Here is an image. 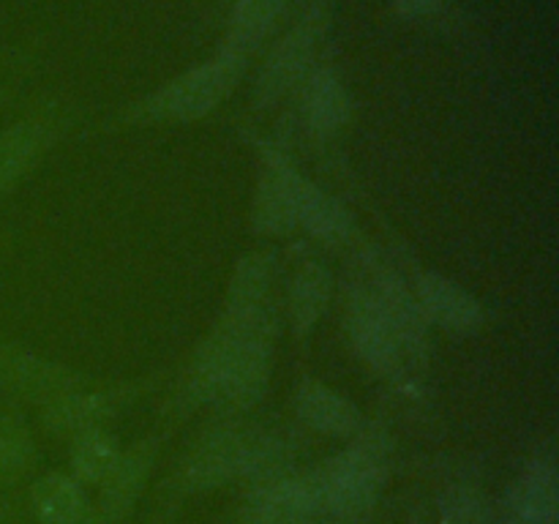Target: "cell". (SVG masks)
<instances>
[{
  "instance_id": "obj_1",
  "label": "cell",
  "mask_w": 559,
  "mask_h": 524,
  "mask_svg": "<svg viewBox=\"0 0 559 524\" xmlns=\"http://www.w3.org/2000/svg\"><path fill=\"white\" fill-rule=\"evenodd\" d=\"M388 475L385 442L366 437L311 478L320 516L338 524H360L369 516Z\"/></svg>"
},
{
  "instance_id": "obj_2",
  "label": "cell",
  "mask_w": 559,
  "mask_h": 524,
  "mask_svg": "<svg viewBox=\"0 0 559 524\" xmlns=\"http://www.w3.org/2000/svg\"><path fill=\"white\" fill-rule=\"evenodd\" d=\"M246 69V55L224 44L207 63L186 71L142 104V115L153 120H194L211 112Z\"/></svg>"
},
{
  "instance_id": "obj_3",
  "label": "cell",
  "mask_w": 559,
  "mask_h": 524,
  "mask_svg": "<svg viewBox=\"0 0 559 524\" xmlns=\"http://www.w3.org/2000/svg\"><path fill=\"white\" fill-rule=\"evenodd\" d=\"M333 0H311L304 9L300 20L295 22L293 31L278 41L271 58L265 60L260 82H257V102L273 104L304 76L306 66L314 58L317 41H320L322 31L331 16Z\"/></svg>"
},
{
  "instance_id": "obj_4",
  "label": "cell",
  "mask_w": 559,
  "mask_h": 524,
  "mask_svg": "<svg viewBox=\"0 0 559 524\" xmlns=\"http://www.w3.org/2000/svg\"><path fill=\"white\" fill-rule=\"evenodd\" d=\"M508 524H559V478L551 458L527 464L508 497Z\"/></svg>"
},
{
  "instance_id": "obj_5",
  "label": "cell",
  "mask_w": 559,
  "mask_h": 524,
  "mask_svg": "<svg viewBox=\"0 0 559 524\" xmlns=\"http://www.w3.org/2000/svg\"><path fill=\"white\" fill-rule=\"evenodd\" d=\"M298 178L284 158H267L254 196V227L260 233H287L298 224Z\"/></svg>"
},
{
  "instance_id": "obj_6",
  "label": "cell",
  "mask_w": 559,
  "mask_h": 524,
  "mask_svg": "<svg viewBox=\"0 0 559 524\" xmlns=\"http://www.w3.org/2000/svg\"><path fill=\"white\" fill-rule=\"evenodd\" d=\"M311 478H273L251 497L246 524H311L317 516Z\"/></svg>"
},
{
  "instance_id": "obj_7",
  "label": "cell",
  "mask_w": 559,
  "mask_h": 524,
  "mask_svg": "<svg viewBox=\"0 0 559 524\" xmlns=\"http://www.w3.org/2000/svg\"><path fill=\"white\" fill-rule=\"evenodd\" d=\"M418 309L424 320H435L445 331H473L480 325V306L467 289L437 273L418 278Z\"/></svg>"
},
{
  "instance_id": "obj_8",
  "label": "cell",
  "mask_w": 559,
  "mask_h": 524,
  "mask_svg": "<svg viewBox=\"0 0 559 524\" xmlns=\"http://www.w3.org/2000/svg\"><path fill=\"white\" fill-rule=\"evenodd\" d=\"M153 451L147 445L134 448L129 453H120L112 473L102 480V508L96 513V524H118L131 511L134 500L140 497L142 480L151 469Z\"/></svg>"
},
{
  "instance_id": "obj_9",
  "label": "cell",
  "mask_w": 559,
  "mask_h": 524,
  "mask_svg": "<svg viewBox=\"0 0 559 524\" xmlns=\"http://www.w3.org/2000/svg\"><path fill=\"white\" fill-rule=\"evenodd\" d=\"M0 382L27 393V396H47L49 393L52 402L71 393V377L63 369L11 347H0Z\"/></svg>"
},
{
  "instance_id": "obj_10",
  "label": "cell",
  "mask_w": 559,
  "mask_h": 524,
  "mask_svg": "<svg viewBox=\"0 0 559 524\" xmlns=\"http://www.w3.org/2000/svg\"><path fill=\"white\" fill-rule=\"evenodd\" d=\"M33 508L38 524H96V511L74 478L44 475L33 489Z\"/></svg>"
},
{
  "instance_id": "obj_11",
  "label": "cell",
  "mask_w": 559,
  "mask_h": 524,
  "mask_svg": "<svg viewBox=\"0 0 559 524\" xmlns=\"http://www.w3.org/2000/svg\"><path fill=\"white\" fill-rule=\"evenodd\" d=\"M298 413L311 429L325 431V434L347 437L358 429V409L344 396L333 393L331 388L320 382H304L298 391Z\"/></svg>"
},
{
  "instance_id": "obj_12",
  "label": "cell",
  "mask_w": 559,
  "mask_h": 524,
  "mask_svg": "<svg viewBox=\"0 0 559 524\" xmlns=\"http://www.w3.org/2000/svg\"><path fill=\"white\" fill-rule=\"evenodd\" d=\"M306 123L317 134H333L338 126H344L349 115V96L344 82L338 80L333 69H320L311 74L304 93Z\"/></svg>"
},
{
  "instance_id": "obj_13",
  "label": "cell",
  "mask_w": 559,
  "mask_h": 524,
  "mask_svg": "<svg viewBox=\"0 0 559 524\" xmlns=\"http://www.w3.org/2000/svg\"><path fill=\"white\" fill-rule=\"evenodd\" d=\"M298 222L322 240H342L349 233V216L331 194L298 178Z\"/></svg>"
},
{
  "instance_id": "obj_14",
  "label": "cell",
  "mask_w": 559,
  "mask_h": 524,
  "mask_svg": "<svg viewBox=\"0 0 559 524\" xmlns=\"http://www.w3.org/2000/svg\"><path fill=\"white\" fill-rule=\"evenodd\" d=\"M44 142H47V129L33 120L0 131V191L31 167L33 158L41 153Z\"/></svg>"
},
{
  "instance_id": "obj_15",
  "label": "cell",
  "mask_w": 559,
  "mask_h": 524,
  "mask_svg": "<svg viewBox=\"0 0 559 524\" xmlns=\"http://www.w3.org/2000/svg\"><path fill=\"white\" fill-rule=\"evenodd\" d=\"M284 5H287V0H238L233 22H229V47L249 55L276 25Z\"/></svg>"
},
{
  "instance_id": "obj_16",
  "label": "cell",
  "mask_w": 559,
  "mask_h": 524,
  "mask_svg": "<svg viewBox=\"0 0 559 524\" xmlns=\"http://www.w3.org/2000/svg\"><path fill=\"white\" fill-rule=\"evenodd\" d=\"M120 458V448L112 434L96 429H87L76 437L74 453H71V467L82 480H104Z\"/></svg>"
},
{
  "instance_id": "obj_17",
  "label": "cell",
  "mask_w": 559,
  "mask_h": 524,
  "mask_svg": "<svg viewBox=\"0 0 559 524\" xmlns=\"http://www.w3.org/2000/svg\"><path fill=\"white\" fill-rule=\"evenodd\" d=\"M328 300V273L322 267H304L293 282V295H289V306H293L295 331H309L320 311L325 309Z\"/></svg>"
},
{
  "instance_id": "obj_18",
  "label": "cell",
  "mask_w": 559,
  "mask_h": 524,
  "mask_svg": "<svg viewBox=\"0 0 559 524\" xmlns=\"http://www.w3.org/2000/svg\"><path fill=\"white\" fill-rule=\"evenodd\" d=\"M107 415V398L102 396H82V393H66L55 398L47 420L52 429L60 431H87L96 429L98 418Z\"/></svg>"
},
{
  "instance_id": "obj_19",
  "label": "cell",
  "mask_w": 559,
  "mask_h": 524,
  "mask_svg": "<svg viewBox=\"0 0 559 524\" xmlns=\"http://www.w3.org/2000/svg\"><path fill=\"white\" fill-rule=\"evenodd\" d=\"M31 458V440L16 420L0 418V484L16 478Z\"/></svg>"
},
{
  "instance_id": "obj_20",
  "label": "cell",
  "mask_w": 559,
  "mask_h": 524,
  "mask_svg": "<svg viewBox=\"0 0 559 524\" xmlns=\"http://www.w3.org/2000/svg\"><path fill=\"white\" fill-rule=\"evenodd\" d=\"M440 524H489V513L478 491L456 486L442 497Z\"/></svg>"
},
{
  "instance_id": "obj_21",
  "label": "cell",
  "mask_w": 559,
  "mask_h": 524,
  "mask_svg": "<svg viewBox=\"0 0 559 524\" xmlns=\"http://www.w3.org/2000/svg\"><path fill=\"white\" fill-rule=\"evenodd\" d=\"M399 14L409 16V20H420V16H431L442 5V0H393Z\"/></svg>"
},
{
  "instance_id": "obj_22",
  "label": "cell",
  "mask_w": 559,
  "mask_h": 524,
  "mask_svg": "<svg viewBox=\"0 0 559 524\" xmlns=\"http://www.w3.org/2000/svg\"><path fill=\"white\" fill-rule=\"evenodd\" d=\"M0 524H3V519H0Z\"/></svg>"
}]
</instances>
